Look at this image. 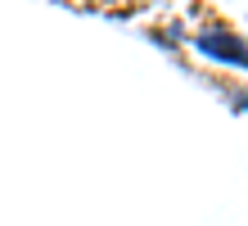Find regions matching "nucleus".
I'll use <instances>...</instances> for the list:
<instances>
[{
  "label": "nucleus",
  "instance_id": "obj_1",
  "mask_svg": "<svg viewBox=\"0 0 248 226\" xmlns=\"http://www.w3.org/2000/svg\"><path fill=\"white\" fill-rule=\"evenodd\" d=\"M194 45L203 54H212V59H221V64H239V68H248V45L235 36V32H199L194 36Z\"/></svg>",
  "mask_w": 248,
  "mask_h": 226
}]
</instances>
